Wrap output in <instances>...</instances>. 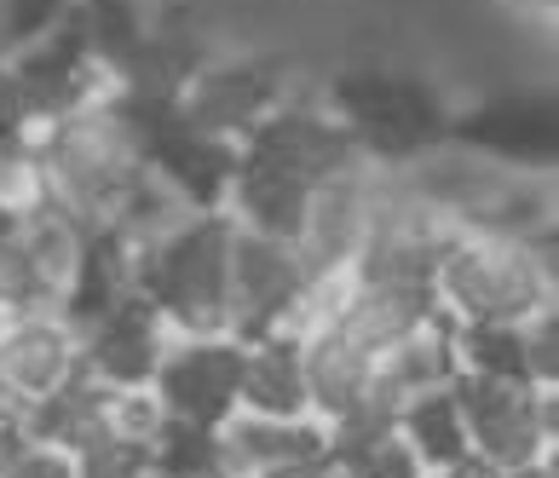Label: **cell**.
<instances>
[{
  "label": "cell",
  "mask_w": 559,
  "mask_h": 478,
  "mask_svg": "<svg viewBox=\"0 0 559 478\" xmlns=\"http://www.w3.org/2000/svg\"><path fill=\"white\" fill-rule=\"evenodd\" d=\"M35 168H40V202L64 207L81 225H116L121 207L144 184V162L133 151L110 98L75 104L35 128Z\"/></svg>",
  "instance_id": "obj_1"
},
{
  "label": "cell",
  "mask_w": 559,
  "mask_h": 478,
  "mask_svg": "<svg viewBox=\"0 0 559 478\" xmlns=\"http://www.w3.org/2000/svg\"><path fill=\"white\" fill-rule=\"evenodd\" d=\"M554 225L536 237H502V231H455L439 272H432V295L450 323H531L554 311Z\"/></svg>",
  "instance_id": "obj_2"
},
{
  "label": "cell",
  "mask_w": 559,
  "mask_h": 478,
  "mask_svg": "<svg viewBox=\"0 0 559 478\" xmlns=\"http://www.w3.org/2000/svg\"><path fill=\"white\" fill-rule=\"evenodd\" d=\"M323 104L346 128L352 151L381 174H399L409 162H421L427 151H439L450 133V110H455L439 81H427L421 70H399V64L335 70L323 87Z\"/></svg>",
  "instance_id": "obj_3"
},
{
  "label": "cell",
  "mask_w": 559,
  "mask_h": 478,
  "mask_svg": "<svg viewBox=\"0 0 559 478\" xmlns=\"http://www.w3.org/2000/svg\"><path fill=\"white\" fill-rule=\"evenodd\" d=\"M231 214H179L168 231L133 248V295H144L174 335H225Z\"/></svg>",
  "instance_id": "obj_4"
},
{
  "label": "cell",
  "mask_w": 559,
  "mask_h": 478,
  "mask_svg": "<svg viewBox=\"0 0 559 478\" xmlns=\"http://www.w3.org/2000/svg\"><path fill=\"white\" fill-rule=\"evenodd\" d=\"M110 110L121 116L133 151L162 191L191 214H225V191L237 174V144L202 133L197 121H185L174 93H139V87H110Z\"/></svg>",
  "instance_id": "obj_5"
},
{
  "label": "cell",
  "mask_w": 559,
  "mask_h": 478,
  "mask_svg": "<svg viewBox=\"0 0 559 478\" xmlns=\"http://www.w3.org/2000/svg\"><path fill=\"white\" fill-rule=\"evenodd\" d=\"M455 404H462L473 462L520 473L531 462L559 455V386L455 375Z\"/></svg>",
  "instance_id": "obj_6"
},
{
  "label": "cell",
  "mask_w": 559,
  "mask_h": 478,
  "mask_svg": "<svg viewBox=\"0 0 559 478\" xmlns=\"http://www.w3.org/2000/svg\"><path fill=\"white\" fill-rule=\"evenodd\" d=\"M225 335L265 340V335H300L318 318V283L306 277L295 242L254 237L237 225L231 237V277H225Z\"/></svg>",
  "instance_id": "obj_7"
},
{
  "label": "cell",
  "mask_w": 559,
  "mask_h": 478,
  "mask_svg": "<svg viewBox=\"0 0 559 478\" xmlns=\"http://www.w3.org/2000/svg\"><path fill=\"white\" fill-rule=\"evenodd\" d=\"M554 139H559V121H554V93L543 87H508V93H485L450 110V133L444 144L455 151L496 162L508 174H554Z\"/></svg>",
  "instance_id": "obj_8"
},
{
  "label": "cell",
  "mask_w": 559,
  "mask_h": 478,
  "mask_svg": "<svg viewBox=\"0 0 559 478\" xmlns=\"http://www.w3.org/2000/svg\"><path fill=\"white\" fill-rule=\"evenodd\" d=\"M295 87L300 81L288 70V58H277V52H237V58L214 52L209 64L179 87V110H185V121H197L202 133H214L225 144H242V133L260 128Z\"/></svg>",
  "instance_id": "obj_9"
},
{
  "label": "cell",
  "mask_w": 559,
  "mask_h": 478,
  "mask_svg": "<svg viewBox=\"0 0 559 478\" xmlns=\"http://www.w3.org/2000/svg\"><path fill=\"white\" fill-rule=\"evenodd\" d=\"M381 184H386V174L369 168L364 156L312 184L306 214H300V231H295V254H300L306 277H312L318 288L341 283L352 265H358V248L369 237V219H376Z\"/></svg>",
  "instance_id": "obj_10"
},
{
  "label": "cell",
  "mask_w": 559,
  "mask_h": 478,
  "mask_svg": "<svg viewBox=\"0 0 559 478\" xmlns=\"http://www.w3.org/2000/svg\"><path fill=\"white\" fill-rule=\"evenodd\" d=\"M151 398L168 421L225 427L242 398V340L237 335H174L151 375Z\"/></svg>",
  "instance_id": "obj_11"
},
{
  "label": "cell",
  "mask_w": 559,
  "mask_h": 478,
  "mask_svg": "<svg viewBox=\"0 0 559 478\" xmlns=\"http://www.w3.org/2000/svg\"><path fill=\"white\" fill-rule=\"evenodd\" d=\"M237 156L254 162V168L288 174L300 184H318L329 174H341L346 162H358V151H352V139L335 121V110L323 104V93H306V87L288 93L260 128H248Z\"/></svg>",
  "instance_id": "obj_12"
},
{
  "label": "cell",
  "mask_w": 559,
  "mask_h": 478,
  "mask_svg": "<svg viewBox=\"0 0 559 478\" xmlns=\"http://www.w3.org/2000/svg\"><path fill=\"white\" fill-rule=\"evenodd\" d=\"M439 318V295H432V283H409V277H341L318 288V318L312 323H329L341 328V335L364 351V358H376V351L399 346L404 335H416L421 323Z\"/></svg>",
  "instance_id": "obj_13"
},
{
  "label": "cell",
  "mask_w": 559,
  "mask_h": 478,
  "mask_svg": "<svg viewBox=\"0 0 559 478\" xmlns=\"http://www.w3.org/2000/svg\"><path fill=\"white\" fill-rule=\"evenodd\" d=\"M0 64L12 70V81H17V93H24V110H29L35 128H40V121H52V116H64V110H75V104H93V98L110 93V75L93 64L75 12L52 35H40L35 47H24L17 58H0Z\"/></svg>",
  "instance_id": "obj_14"
},
{
  "label": "cell",
  "mask_w": 559,
  "mask_h": 478,
  "mask_svg": "<svg viewBox=\"0 0 559 478\" xmlns=\"http://www.w3.org/2000/svg\"><path fill=\"white\" fill-rule=\"evenodd\" d=\"M75 375H81V335L58 311L0 318V392L24 415Z\"/></svg>",
  "instance_id": "obj_15"
},
{
  "label": "cell",
  "mask_w": 559,
  "mask_h": 478,
  "mask_svg": "<svg viewBox=\"0 0 559 478\" xmlns=\"http://www.w3.org/2000/svg\"><path fill=\"white\" fill-rule=\"evenodd\" d=\"M174 328L144 295H121L105 318L81 328V375L98 386H151Z\"/></svg>",
  "instance_id": "obj_16"
},
{
  "label": "cell",
  "mask_w": 559,
  "mask_h": 478,
  "mask_svg": "<svg viewBox=\"0 0 559 478\" xmlns=\"http://www.w3.org/2000/svg\"><path fill=\"white\" fill-rule=\"evenodd\" d=\"M225 439V467L231 478L254 473H283V467H323V421H265V415H231L219 427Z\"/></svg>",
  "instance_id": "obj_17"
},
{
  "label": "cell",
  "mask_w": 559,
  "mask_h": 478,
  "mask_svg": "<svg viewBox=\"0 0 559 478\" xmlns=\"http://www.w3.org/2000/svg\"><path fill=\"white\" fill-rule=\"evenodd\" d=\"M121 295H133V242L121 237L116 225H87L81 260L64 283V295H58V318L81 335V328L93 318H105Z\"/></svg>",
  "instance_id": "obj_18"
},
{
  "label": "cell",
  "mask_w": 559,
  "mask_h": 478,
  "mask_svg": "<svg viewBox=\"0 0 559 478\" xmlns=\"http://www.w3.org/2000/svg\"><path fill=\"white\" fill-rule=\"evenodd\" d=\"M455 381V346H450V318L439 311L432 323H421L416 335H404L399 346H386L369 358V386L381 404L404 409L409 398H421L432 386H450Z\"/></svg>",
  "instance_id": "obj_19"
},
{
  "label": "cell",
  "mask_w": 559,
  "mask_h": 478,
  "mask_svg": "<svg viewBox=\"0 0 559 478\" xmlns=\"http://www.w3.org/2000/svg\"><path fill=\"white\" fill-rule=\"evenodd\" d=\"M237 415H265V421H300L306 404V369H300V335H265L242 346V398Z\"/></svg>",
  "instance_id": "obj_20"
},
{
  "label": "cell",
  "mask_w": 559,
  "mask_h": 478,
  "mask_svg": "<svg viewBox=\"0 0 559 478\" xmlns=\"http://www.w3.org/2000/svg\"><path fill=\"white\" fill-rule=\"evenodd\" d=\"M300 369H306V404H312V421H335V415L358 404L364 386H369V358L329 323H306L300 328Z\"/></svg>",
  "instance_id": "obj_21"
},
{
  "label": "cell",
  "mask_w": 559,
  "mask_h": 478,
  "mask_svg": "<svg viewBox=\"0 0 559 478\" xmlns=\"http://www.w3.org/2000/svg\"><path fill=\"white\" fill-rule=\"evenodd\" d=\"M306 196H312V184H300L288 174H272V168H254V162L237 156L231 191H225V214H231V225H242V231H254V237L295 242Z\"/></svg>",
  "instance_id": "obj_22"
},
{
  "label": "cell",
  "mask_w": 559,
  "mask_h": 478,
  "mask_svg": "<svg viewBox=\"0 0 559 478\" xmlns=\"http://www.w3.org/2000/svg\"><path fill=\"white\" fill-rule=\"evenodd\" d=\"M399 439L416 450V462L427 473H450L467 462V427H462V404H455V381L432 386L399 409Z\"/></svg>",
  "instance_id": "obj_23"
},
{
  "label": "cell",
  "mask_w": 559,
  "mask_h": 478,
  "mask_svg": "<svg viewBox=\"0 0 559 478\" xmlns=\"http://www.w3.org/2000/svg\"><path fill=\"white\" fill-rule=\"evenodd\" d=\"M75 24H81L93 64L116 81L128 70V58L144 47V35H151V12L139 0H75Z\"/></svg>",
  "instance_id": "obj_24"
},
{
  "label": "cell",
  "mask_w": 559,
  "mask_h": 478,
  "mask_svg": "<svg viewBox=\"0 0 559 478\" xmlns=\"http://www.w3.org/2000/svg\"><path fill=\"white\" fill-rule=\"evenodd\" d=\"M17 242H24L29 265L40 272V283H47L52 300H58L64 283H70V272H75V260H81L87 225L70 219L64 207H52V202H35V207H24V219H17Z\"/></svg>",
  "instance_id": "obj_25"
},
{
  "label": "cell",
  "mask_w": 559,
  "mask_h": 478,
  "mask_svg": "<svg viewBox=\"0 0 559 478\" xmlns=\"http://www.w3.org/2000/svg\"><path fill=\"white\" fill-rule=\"evenodd\" d=\"M455 346V375H485V381H531L525 363V323H450Z\"/></svg>",
  "instance_id": "obj_26"
},
{
  "label": "cell",
  "mask_w": 559,
  "mask_h": 478,
  "mask_svg": "<svg viewBox=\"0 0 559 478\" xmlns=\"http://www.w3.org/2000/svg\"><path fill=\"white\" fill-rule=\"evenodd\" d=\"M151 467L168 478H231L219 427H191V421H168V415H162L151 439Z\"/></svg>",
  "instance_id": "obj_27"
},
{
  "label": "cell",
  "mask_w": 559,
  "mask_h": 478,
  "mask_svg": "<svg viewBox=\"0 0 559 478\" xmlns=\"http://www.w3.org/2000/svg\"><path fill=\"white\" fill-rule=\"evenodd\" d=\"M0 202L12 214L40 202V168H35V128H12L0 121Z\"/></svg>",
  "instance_id": "obj_28"
},
{
  "label": "cell",
  "mask_w": 559,
  "mask_h": 478,
  "mask_svg": "<svg viewBox=\"0 0 559 478\" xmlns=\"http://www.w3.org/2000/svg\"><path fill=\"white\" fill-rule=\"evenodd\" d=\"M24 311H58V300L12 231V237H0V318H24Z\"/></svg>",
  "instance_id": "obj_29"
},
{
  "label": "cell",
  "mask_w": 559,
  "mask_h": 478,
  "mask_svg": "<svg viewBox=\"0 0 559 478\" xmlns=\"http://www.w3.org/2000/svg\"><path fill=\"white\" fill-rule=\"evenodd\" d=\"M75 478H144L151 473V444L121 439V432H93L81 450H70Z\"/></svg>",
  "instance_id": "obj_30"
},
{
  "label": "cell",
  "mask_w": 559,
  "mask_h": 478,
  "mask_svg": "<svg viewBox=\"0 0 559 478\" xmlns=\"http://www.w3.org/2000/svg\"><path fill=\"white\" fill-rule=\"evenodd\" d=\"M70 12H75V0H0V58H17L24 47H35Z\"/></svg>",
  "instance_id": "obj_31"
},
{
  "label": "cell",
  "mask_w": 559,
  "mask_h": 478,
  "mask_svg": "<svg viewBox=\"0 0 559 478\" xmlns=\"http://www.w3.org/2000/svg\"><path fill=\"white\" fill-rule=\"evenodd\" d=\"M329 467H341V473H352V478H427V467L416 462V450L399 439V427H392L386 439H376L369 450L346 455V462H329Z\"/></svg>",
  "instance_id": "obj_32"
},
{
  "label": "cell",
  "mask_w": 559,
  "mask_h": 478,
  "mask_svg": "<svg viewBox=\"0 0 559 478\" xmlns=\"http://www.w3.org/2000/svg\"><path fill=\"white\" fill-rule=\"evenodd\" d=\"M525 363L536 386H559V306L525 323Z\"/></svg>",
  "instance_id": "obj_33"
},
{
  "label": "cell",
  "mask_w": 559,
  "mask_h": 478,
  "mask_svg": "<svg viewBox=\"0 0 559 478\" xmlns=\"http://www.w3.org/2000/svg\"><path fill=\"white\" fill-rule=\"evenodd\" d=\"M0 478H75V462L64 450H52V444L24 439L17 450L0 455Z\"/></svg>",
  "instance_id": "obj_34"
},
{
  "label": "cell",
  "mask_w": 559,
  "mask_h": 478,
  "mask_svg": "<svg viewBox=\"0 0 559 478\" xmlns=\"http://www.w3.org/2000/svg\"><path fill=\"white\" fill-rule=\"evenodd\" d=\"M17 444H24V409H17L7 392H0V455L17 450Z\"/></svg>",
  "instance_id": "obj_35"
},
{
  "label": "cell",
  "mask_w": 559,
  "mask_h": 478,
  "mask_svg": "<svg viewBox=\"0 0 559 478\" xmlns=\"http://www.w3.org/2000/svg\"><path fill=\"white\" fill-rule=\"evenodd\" d=\"M444 478H513V473H502V467H485V462H473V455H467V462H462V467H450Z\"/></svg>",
  "instance_id": "obj_36"
},
{
  "label": "cell",
  "mask_w": 559,
  "mask_h": 478,
  "mask_svg": "<svg viewBox=\"0 0 559 478\" xmlns=\"http://www.w3.org/2000/svg\"><path fill=\"white\" fill-rule=\"evenodd\" d=\"M513 478H559V462H554V455H548V462H531V467H520V473H513Z\"/></svg>",
  "instance_id": "obj_37"
},
{
  "label": "cell",
  "mask_w": 559,
  "mask_h": 478,
  "mask_svg": "<svg viewBox=\"0 0 559 478\" xmlns=\"http://www.w3.org/2000/svg\"><path fill=\"white\" fill-rule=\"evenodd\" d=\"M17 219H24V214H12V207L0 202V237H12V231H17Z\"/></svg>",
  "instance_id": "obj_38"
},
{
  "label": "cell",
  "mask_w": 559,
  "mask_h": 478,
  "mask_svg": "<svg viewBox=\"0 0 559 478\" xmlns=\"http://www.w3.org/2000/svg\"><path fill=\"white\" fill-rule=\"evenodd\" d=\"M318 478H352V473H341V467H329V462H323V473H318Z\"/></svg>",
  "instance_id": "obj_39"
},
{
  "label": "cell",
  "mask_w": 559,
  "mask_h": 478,
  "mask_svg": "<svg viewBox=\"0 0 559 478\" xmlns=\"http://www.w3.org/2000/svg\"><path fill=\"white\" fill-rule=\"evenodd\" d=\"M144 478H168V473H156V467H151V473H144Z\"/></svg>",
  "instance_id": "obj_40"
},
{
  "label": "cell",
  "mask_w": 559,
  "mask_h": 478,
  "mask_svg": "<svg viewBox=\"0 0 559 478\" xmlns=\"http://www.w3.org/2000/svg\"><path fill=\"white\" fill-rule=\"evenodd\" d=\"M531 7H554V0H531Z\"/></svg>",
  "instance_id": "obj_41"
},
{
  "label": "cell",
  "mask_w": 559,
  "mask_h": 478,
  "mask_svg": "<svg viewBox=\"0 0 559 478\" xmlns=\"http://www.w3.org/2000/svg\"><path fill=\"white\" fill-rule=\"evenodd\" d=\"M427 478H444V473H427Z\"/></svg>",
  "instance_id": "obj_42"
}]
</instances>
